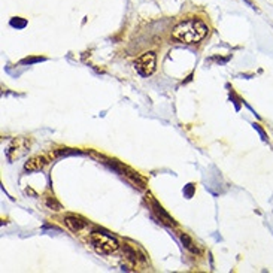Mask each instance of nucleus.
I'll return each mask as SVG.
<instances>
[{
    "label": "nucleus",
    "mask_w": 273,
    "mask_h": 273,
    "mask_svg": "<svg viewBox=\"0 0 273 273\" xmlns=\"http://www.w3.org/2000/svg\"><path fill=\"white\" fill-rule=\"evenodd\" d=\"M181 240H182V243H184V246L188 249V251H191V253H197V248L194 246L193 240H191L187 235H181Z\"/></svg>",
    "instance_id": "8"
},
{
    "label": "nucleus",
    "mask_w": 273,
    "mask_h": 273,
    "mask_svg": "<svg viewBox=\"0 0 273 273\" xmlns=\"http://www.w3.org/2000/svg\"><path fill=\"white\" fill-rule=\"evenodd\" d=\"M64 225H66L71 232L78 233V232H81L82 229H85L87 222H85L82 218H79V217L69 215V217H66V218H64Z\"/></svg>",
    "instance_id": "4"
},
{
    "label": "nucleus",
    "mask_w": 273,
    "mask_h": 273,
    "mask_svg": "<svg viewBox=\"0 0 273 273\" xmlns=\"http://www.w3.org/2000/svg\"><path fill=\"white\" fill-rule=\"evenodd\" d=\"M155 61L157 58L154 53H145L134 61V67L142 76H149L155 71Z\"/></svg>",
    "instance_id": "3"
},
{
    "label": "nucleus",
    "mask_w": 273,
    "mask_h": 273,
    "mask_svg": "<svg viewBox=\"0 0 273 273\" xmlns=\"http://www.w3.org/2000/svg\"><path fill=\"white\" fill-rule=\"evenodd\" d=\"M124 257L130 263H133V264H136V261H138V255H136V251H134L131 246H128V245L124 246Z\"/></svg>",
    "instance_id": "7"
},
{
    "label": "nucleus",
    "mask_w": 273,
    "mask_h": 273,
    "mask_svg": "<svg viewBox=\"0 0 273 273\" xmlns=\"http://www.w3.org/2000/svg\"><path fill=\"white\" fill-rule=\"evenodd\" d=\"M47 158L45 157H33V158H30V160L26 163V170H40V169H43L45 166H47Z\"/></svg>",
    "instance_id": "5"
},
{
    "label": "nucleus",
    "mask_w": 273,
    "mask_h": 273,
    "mask_svg": "<svg viewBox=\"0 0 273 273\" xmlns=\"http://www.w3.org/2000/svg\"><path fill=\"white\" fill-rule=\"evenodd\" d=\"M154 209H155L157 215L160 217V221H163V222H166V224H172V225L175 224V221H173V219H172V218H170V217H169V215L164 212V209L160 206V204L155 203V201H154Z\"/></svg>",
    "instance_id": "6"
},
{
    "label": "nucleus",
    "mask_w": 273,
    "mask_h": 273,
    "mask_svg": "<svg viewBox=\"0 0 273 273\" xmlns=\"http://www.w3.org/2000/svg\"><path fill=\"white\" fill-rule=\"evenodd\" d=\"M206 35H208V26L203 21L196 18L179 22L172 32L173 39L184 43H197Z\"/></svg>",
    "instance_id": "1"
},
{
    "label": "nucleus",
    "mask_w": 273,
    "mask_h": 273,
    "mask_svg": "<svg viewBox=\"0 0 273 273\" xmlns=\"http://www.w3.org/2000/svg\"><path fill=\"white\" fill-rule=\"evenodd\" d=\"M91 243H93L96 251L103 255L112 254L118 249L117 239H113L112 236H109L106 233H100V232H94L93 235H91Z\"/></svg>",
    "instance_id": "2"
}]
</instances>
